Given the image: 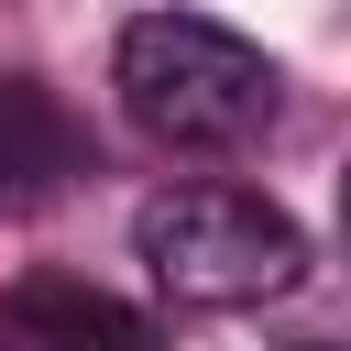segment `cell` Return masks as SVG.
<instances>
[{"label": "cell", "instance_id": "obj_1", "mask_svg": "<svg viewBox=\"0 0 351 351\" xmlns=\"http://www.w3.org/2000/svg\"><path fill=\"white\" fill-rule=\"evenodd\" d=\"M110 88H121L132 132L165 143V154H230V143H252V132L274 121V99H285L274 55L241 44V33L208 22V11H143V22H121Z\"/></svg>", "mask_w": 351, "mask_h": 351}, {"label": "cell", "instance_id": "obj_2", "mask_svg": "<svg viewBox=\"0 0 351 351\" xmlns=\"http://www.w3.org/2000/svg\"><path fill=\"white\" fill-rule=\"evenodd\" d=\"M132 252L176 307H263V296H285L307 274V230L252 186H165V197H143Z\"/></svg>", "mask_w": 351, "mask_h": 351}, {"label": "cell", "instance_id": "obj_3", "mask_svg": "<svg viewBox=\"0 0 351 351\" xmlns=\"http://www.w3.org/2000/svg\"><path fill=\"white\" fill-rule=\"evenodd\" d=\"M0 351H154V329L77 274H22L0 296Z\"/></svg>", "mask_w": 351, "mask_h": 351}, {"label": "cell", "instance_id": "obj_4", "mask_svg": "<svg viewBox=\"0 0 351 351\" xmlns=\"http://www.w3.org/2000/svg\"><path fill=\"white\" fill-rule=\"evenodd\" d=\"M66 176H88V132L44 77H0V208L55 197Z\"/></svg>", "mask_w": 351, "mask_h": 351}, {"label": "cell", "instance_id": "obj_5", "mask_svg": "<svg viewBox=\"0 0 351 351\" xmlns=\"http://www.w3.org/2000/svg\"><path fill=\"white\" fill-rule=\"evenodd\" d=\"M340 252H351V176H340Z\"/></svg>", "mask_w": 351, "mask_h": 351}, {"label": "cell", "instance_id": "obj_6", "mask_svg": "<svg viewBox=\"0 0 351 351\" xmlns=\"http://www.w3.org/2000/svg\"><path fill=\"white\" fill-rule=\"evenodd\" d=\"M296 351H351V340H296Z\"/></svg>", "mask_w": 351, "mask_h": 351}]
</instances>
